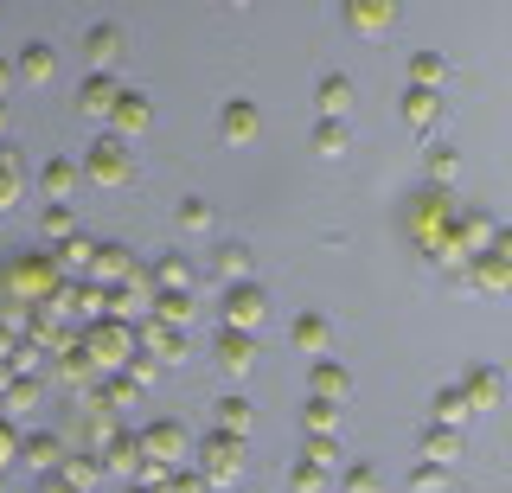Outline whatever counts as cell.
Returning <instances> with one entry per match:
<instances>
[{
	"label": "cell",
	"mask_w": 512,
	"mask_h": 493,
	"mask_svg": "<svg viewBox=\"0 0 512 493\" xmlns=\"http://www.w3.org/2000/svg\"><path fill=\"white\" fill-rule=\"evenodd\" d=\"M0 276H7V289L20 295V301H32V308H52L58 289H64L52 250H20V257H7V269H0Z\"/></svg>",
	"instance_id": "cell-1"
},
{
	"label": "cell",
	"mask_w": 512,
	"mask_h": 493,
	"mask_svg": "<svg viewBox=\"0 0 512 493\" xmlns=\"http://www.w3.org/2000/svg\"><path fill=\"white\" fill-rule=\"evenodd\" d=\"M77 346L90 353L96 372H122L128 353H135V327L128 321H109V314H96V321H84V333H77Z\"/></svg>",
	"instance_id": "cell-2"
},
{
	"label": "cell",
	"mask_w": 512,
	"mask_h": 493,
	"mask_svg": "<svg viewBox=\"0 0 512 493\" xmlns=\"http://www.w3.org/2000/svg\"><path fill=\"white\" fill-rule=\"evenodd\" d=\"M77 173H84V186H128L135 180V154L116 135H90V148L77 154Z\"/></svg>",
	"instance_id": "cell-3"
},
{
	"label": "cell",
	"mask_w": 512,
	"mask_h": 493,
	"mask_svg": "<svg viewBox=\"0 0 512 493\" xmlns=\"http://www.w3.org/2000/svg\"><path fill=\"white\" fill-rule=\"evenodd\" d=\"M244 455H250L244 436H231V429H212V436L199 442V461H192V468L212 481V493H231L237 474H244Z\"/></svg>",
	"instance_id": "cell-4"
},
{
	"label": "cell",
	"mask_w": 512,
	"mask_h": 493,
	"mask_svg": "<svg viewBox=\"0 0 512 493\" xmlns=\"http://www.w3.org/2000/svg\"><path fill=\"white\" fill-rule=\"evenodd\" d=\"M135 436H141V455H148L154 468H186V455H192V429H186L180 417H154V423H141Z\"/></svg>",
	"instance_id": "cell-5"
},
{
	"label": "cell",
	"mask_w": 512,
	"mask_h": 493,
	"mask_svg": "<svg viewBox=\"0 0 512 493\" xmlns=\"http://www.w3.org/2000/svg\"><path fill=\"white\" fill-rule=\"evenodd\" d=\"M128 58V33H122V20H90L84 26V65L96 77H116V65Z\"/></svg>",
	"instance_id": "cell-6"
},
{
	"label": "cell",
	"mask_w": 512,
	"mask_h": 493,
	"mask_svg": "<svg viewBox=\"0 0 512 493\" xmlns=\"http://www.w3.org/2000/svg\"><path fill=\"white\" fill-rule=\"evenodd\" d=\"M263 321H269V289L263 282H231V289H224V327L263 333Z\"/></svg>",
	"instance_id": "cell-7"
},
{
	"label": "cell",
	"mask_w": 512,
	"mask_h": 493,
	"mask_svg": "<svg viewBox=\"0 0 512 493\" xmlns=\"http://www.w3.org/2000/svg\"><path fill=\"white\" fill-rule=\"evenodd\" d=\"M340 20H346L352 39H391L397 33V7L391 0H346Z\"/></svg>",
	"instance_id": "cell-8"
},
{
	"label": "cell",
	"mask_w": 512,
	"mask_h": 493,
	"mask_svg": "<svg viewBox=\"0 0 512 493\" xmlns=\"http://www.w3.org/2000/svg\"><path fill=\"white\" fill-rule=\"evenodd\" d=\"M205 269H212V282H224V289H231V282H256V250L244 237H218Z\"/></svg>",
	"instance_id": "cell-9"
},
{
	"label": "cell",
	"mask_w": 512,
	"mask_h": 493,
	"mask_svg": "<svg viewBox=\"0 0 512 493\" xmlns=\"http://www.w3.org/2000/svg\"><path fill=\"white\" fill-rule=\"evenodd\" d=\"M148 129H154V103L141 97V90H128V84H122V97H116V109H109L103 135H116V141H135V135H148Z\"/></svg>",
	"instance_id": "cell-10"
},
{
	"label": "cell",
	"mask_w": 512,
	"mask_h": 493,
	"mask_svg": "<svg viewBox=\"0 0 512 493\" xmlns=\"http://www.w3.org/2000/svg\"><path fill=\"white\" fill-rule=\"evenodd\" d=\"M212 365H218L224 378H244V372H256V333L218 327V333H212Z\"/></svg>",
	"instance_id": "cell-11"
},
{
	"label": "cell",
	"mask_w": 512,
	"mask_h": 493,
	"mask_svg": "<svg viewBox=\"0 0 512 493\" xmlns=\"http://www.w3.org/2000/svg\"><path fill=\"white\" fill-rule=\"evenodd\" d=\"M135 346H141V353H154V365H186L192 359V333L160 327V321H141L135 327Z\"/></svg>",
	"instance_id": "cell-12"
},
{
	"label": "cell",
	"mask_w": 512,
	"mask_h": 493,
	"mask_svg": "<svg viewBox=\"0 0 512 493\" xmlns=\"http://www.w3.org/2000/svg\"><path fill=\"white\" fill-rule=\"evenodd\" d=\"M256 135H263V109H256L250 97H231L218 109V141L224 148H250Z\"/></svg>",
	"instance_id": "cell-13"
},
{
	"label": "cell",
	"mask_w": 512,
	"mask_h": 493,
	"mask_svg": "<svg viewBox=\"0 0 512 493\" xmlns=\"http://www.w3.org/2000/svg\"><path fill=\"white\" fill-rule=\"evenodd\" d=\"M288 346H295L301 359H327L333 353V321L320 308H301L295 321H288Z\"/></svg>",
	"instance_id": "cell-14"
},
{
	"label": "cell",
	"mask_w": 512,
	"mask_h": 493,
	"mask_svg": "<svg viewBox=\"0 0 512 493\" xmlns=\"http://www.w3.org/2000/svg\"><path fill=\"white\" fill-rule=\"evenodd\" d=\"M352 103H359V90H352L346 71H327V77L314 84V122H346Z\"/></svg>",
	"instance_id": "cell-15"
},
{
	"label": "cell",
	"mask_w": 512,
	"mask_h": 493,
	"mask_svg": "<svg viewBox=\"0 0 512 493\" xmlns=\"http://www.w3.org/2000/svg\"><path fill=\"white\" fill-rule=\"evenodd\" d=\"M64 449H71V442H64L58 429H20V455H13V461H26L32 474H58Z\"/></svg>",
	"instance_id": "cell-16"
},
{
	"label": "cell",
	"mask_w": 512,
	"mask_h": 493,
	"mask_svg": "<svg viewBox=\"0 0 512 493\" xmlns=\"http://www.w3.org/2000/svg\"><path fill=\"white\" fill-rule=\"evenodd\" d=\"M461 397H468V410H474V417L500 410V404H506V372H500V365H474V372L461 378Z\"/></svg>",
	"instance_id": "cell-17"
},
{
	"label": "cell",
	"mask_w": 512,
	"mask_h": 493,
	"mask_svg": "<svg viewBox=\"0 0 512 493\" xmlns=\"http://www.w3.org/2000/svg\"><path fill=\"white\" fill-rule=\"evenodd\" d=\"M397 116H404L410 135H436V129H442V90H410V84H404Z\"/></svg>",
	"instance_id": "cell-18"
},
{
	"label": "cell",
	"mask_w": 512,
	"mask_h": 493,
	"mask_svg": "<svg viewBox=\"0 0 512 493\" xmlns=\"http://www.w3.org/2000/svg\"><path fill=\"white\" fill-rule=\"evenodd\" d=\"M13 77H20L26 90H52V77H58V52L45 39H26L20 45V58H13Z\"/></svg>",
	"instance_id": "cell-19"
},
{
	"label": "cell",
	"mask_w": 512,
	"mask_h": 493,
	"mask_svg": "<svg viewBox=\"0 0 512 493\" xmlns=\"http://www.w3.org/2000/svg\"><path fill=\"white\" fill-rule=\"evenodd\" d=\"M32 180H39L45 205H71V199H77V186H84V173H77V161H71V154H52V161H45L39 173H32Z\"/></svg>",
	"instance_id": "cell-20"
},
{
	"label": "cell",
	"mask_w": 512,
	"mask_h": 493,
	"mask_svg": "<svg viewBox=\"0 0 512 493\" xmlns=\"http://www.w3.org/2000/svg\"><path fill=\"white\" fill-rule=\"evenodd\" d=\"M135 250L122 244V237H109V244H96V263H90V282H103V289H116V282L135 276Z\"/></svg>",
	"instance_id": "cell-21"
},
{
	"label": "cell",
	"mask_w": 512,
	"mask_h": 493,
	"mask_svg": "<svg viewBox=\"0 0 512 493\" xmlns=\"http://www.w3.org/2000/svg\"><path fill=\"white\" fill-rule=\"evenodd\" d=\"M26 180H32V167H26L20 141H0V212H13L26 199Z\"/></svg>",
	"instance_id": "cell-22"
},
{
	"label": "cell",
	"mask_w": 512,
	"mask_h": 493,
	"mask_svg": "<svg viewBox=\"0 0 512 493\" xmlns=\"http://www.w3.org/2000/svg\"><path fill=\"white\" fill-rule=\"evenodd\" d=\"M148 308H154L148 321L192 333V314H199V295H186V289H154V295H148Z\"/></svg>",
	"instance_id": "cell-23"
},
{
	"label": "cell",
	"mask_w": 512,
	"mask_h": 493,
	"mask_svg": "<svg viewBox=\"0 0 512 493\" xmlns=\"http://www.w3.org/2000/svg\"><path fill=\"white\" fill-rule=\"evenodd\" d=\"M135 404H141V391L128 385L122 372H103V378L84 391V410H116V417H122V410H135Z\"/></svg>",
	"instance_id": "cell-24"
},
{
	"label": "cell",
	"mask_w": 512,
	"mask_h": 493,
	"mask_svg": "<svg viewBox=\"0 0 512 493\" xmlns=\"http://www.w3.org/2000/svg\"><path fill=\"white\" fill-rule=\"evenodd\" d=\"M461 449H468V436H461V429H442V423H429L423 436H416V461H436V468H455Z\"/></svg>",
	"instance_id": "cell-25"
},
{
	"label": "cell",
	"mask_w": 512,
	"mask_h": 493,
	"mask_svg": "<svg viewBox=\"0 0 512 493\" xmlns=\"http://www.w3.org/2000/svg\"><path fill=\"white\" fill-rule=\"evenodd\" d=\"M423 180H429V193H448V186L461 180V148L455 141H429L423 148Z\"/></svg>",
	"instance_id": "cell-26"
},
{
	"label": "cell",
	"mask_w": 512,
	"mask_h": 493,
	"mask_svg": "<svg viewBox=\"0 0 512 493\" xmlns=\"http://www.w3.org/2000/svg\"><path fill=\"white\" fill-rule=\"evenodd\" d=\"M96 461H103L109 474H128V481H135L148 455H141V436H135V429H116V436H109L103 449H96Z\"/></svg>",
	"instance_id": "cell-27"
},
{
	"label": "cell",
	"mask_w": 512,
	"mask_h": 493,
	"mask_svg": "<svg viewBox=\"0 0 512 493\" xmlns=\"http://www.w3.org/2000/svg\"><path fill=\"white\" fill-rule=\"evenodd\" d=\"M308 397H327V404H346L352 397V372L340 359H314L308 365Z\"/></svg>",
	"instance_id": "cell-28"
},
{
	"label": "cell",
	"mask_w": 512,
	"mask_h": 493,
	"mask_svg": "<svg viewBox=\"0 0 512 493\" xmlns=\"http://www.w3.org/2000/svg\"><path fill=\"white\" fill-rule=\"evenodd\" d=\"M116 97H122V84L116 77H84L77 84V116H90V122H109V109H116Z\"/></svg>",
	"instance_id": "cell-29"
},
{
	"label": "cell",
	"mask_w": 512,
	"mask_h": 493,
	"mask_svg": "<svg viewBox=\"0 0 512 493\" xmlns=\"http://www.w3.org/2000/svg\"><path fill=\"white\" fill-rule=\"evenodd\" d=\"M148 282H154V289H186V295H192L199 269H192V257H186V250H160V257L148 263Z\"/></svg>",
	"instance_id": "cell-30"
},
{
	"label": "cell",
	"mask_w": 512,
	"mask_h": 493,
	"mask_svg": "<svg viewBox=\"0 0 512 493\" xmlns=\"http://www.w3.org/2000/svg\"><path fill=\"white\" fill-rule=\"evenodd\" d=\"M52 263H58V276L64 282H77V276H90V263H96V237H64V244H52Z\"/></svg>",
	"instance_id": "cell-31"
},
{
	"label": "cell",
	"mask_w": 512,
	"mask_h": 493,
	"mask_svg": "<svg viewBox=\"0 0 512 493\" xmlns=\"http://www.w3.org/2000/svg\"><path fill=\"white\" fill-rule=\"evenodd\" d=\"M173 231H180V237H212V231H218V212H212V199L186 193L180 205H173Z\"/></svg>",
	"instance_id": "cell-32"
},
{
	"label": "cell",
	"mask_w": 512,
	"mask_h": 493,
	"mask_svg": "<svg viewBox=\"0 0 512 493\" xmlns=\"http://www.w3.org/2000/svg\"><path fill=\"white\" fill-rule=\"evenodd\" d=\"M58 481H64V487H77V493H96V481H103V461H96V449H64Z\"/></svg>",
	"instance_id": "cell-33"
},
{
	"label": "cell",
	"mask_w": 512,
	"mask_h": 493,
	"mask_svg": "<svg viewBox=\"0 0 512 493\" xmlns=\"http://www.w3.org/2000/svg\"><path fill=\"white\" fill-rule=\"evenodd\" d=\"M212 429H231V436H250L256 429V404L244 391H224L218 404H212Z\"/></svg>",
	"instance_id": "cell-34"
},
{
	"label": "cell",
	"mask_w": 512,
	"mask_h": 493,
	"mask_svg": "<svg viewBox=\"0 0 512 493\" xmlns=\"http://www.w3.org/2000/svg\"><path fill=\"white\" fill-rule=\"evenodd\" d=\"M45 391H52L45 378H7V391H0V417L20 423L26 410H39V397H45Z\"/></svg>",
	"instance_id": "cell-35"
},
{
	"label": "cell",
	"mask_w": 512,
	"mask_h": 493,
	"mask_svg": "<svg viewBox=\"0 0 512 493\" xmlns=\"http://www.w3.org/2000/svg\"><path fill=\"white\" fill-rule=\"evenodd\" d=\"M468 397H461V385H442L436 397H429V423H442V429H461V436H468Z\"/></svg>",
	"instance_id": "cell-36"
},
{
	"label": "cell",
	"mask_w": 512,
	"mask_h": 493,
	"mask_svg": "<svg viewBox=\"0 0 512 493\" xmlns=\"http://www.w3.org/2000/svg\"><path fill=\"white\" fill-rule=\"evenodd\" d=\"M404 84H410V90H442V84H448V58H442V52H410Z\"/></svg>",
	"instance_id": "cell-37"
},
{
	"label": "cell",
	"mask_w": 512,
	"mask_h": 493,
	"mask_svg": "<svg viewBox=\"0 0 512 493\" xmlns=\"http://www.w3.org/2000/svg\"><path fill=\"white\" fill-rule=\"evenodd\" d=\"M308 148L320 154V161H346V154H352V122H314Z\"/></svg>",
	"instance_id": "cell-38"
},
{
	"label": "cell",
	"mask_w": 512,
	"mask_h": 493,
	"mask_svg": "<svg viewBox=\"0 0 512 493\" xmlns=\"http://www.w3.org/2000/svg\"><path fill=\"white\" fill-rule=\"evenodd\" d=\"M340 410H346V404L308 397V404H301V436H340Z\"/></svg>",
	"instance_id": "cell-39"
},
{
	"label": "cell",
	"mask_w": 512,
	"mask_h": 493,
	"mask_svg": "<svg viewBox=\"0 0 512 493\" xmlns=\"http://www.w3.org/2000/svg\"><path fill=\"white\" fill-rule=\"evenodd\" d=\"M39 237H45V250L77 237V205H39Z\"/></svg>",
	"instance_id": "cell-40"
},
{
	"label": "cell",
	"mask_w": 512,
	"mask_h": 493,
	"mask_svg": "<svg viewBox=\"0 0 512 493\" xmlns=\"http://www.w3.org/2000/svg\"><path fill=\"white\" fill-rule=\"evenodd\" d=\"M333 487H340V493H384V468H378V461H346Z\"/></svg>",
	"instance_id": "cell-41"
},
{
	"label": "cell",
	"mask_w": 512,
	"mask_h": 493,
	"mask_svg": "<svg viewBox=\"0 0 512 493\" xmlns=\"http://www.w3.org/2000/svg\"><path fill=\"white\" fill-rule=\"evenodd\" d=\"M288 493H333V468H314V461H288Z\"/></svg>",
	"instance_id": "cell-42"
},
{
	"label": "cell",
	"mask_w": 512,
	"mask_h": 493,
	"mask_svg": "<svg viewBox=\"0 0 512 493\" xmlns=\"http://www.w3.org/2000/svg\"><path fill=\"white\" fill-rule=\"evenodd\" d=\"M58 372L64 378H71V385H96V378H103V372H96V365H90V353H84V346H64V353H58Z\"/></svg>",
	"instance_id": "cell-43"
},
{
	"label": "cell",
	"mask_w": 512,
	"mask_h": 493,
	"mask_svg": "<svg viewBox=\"0 0 512 493\" xmlns=\"http://www.w3.org/2000/svg\"><path fill=\"white\" fill-rule=\"evenodd\" d=\"M301 461H314V468H340V436H301Z\"/></svg>",
	"instance_id": "cell-44"
},
{
	"label": "cell",
	"mask_w": 512,
	"mask_h": 493,
	"mask_svg": "<svg viewBox=\"0 0 512 493\" xmlns=\"http://www.w3.org/2000/svg\"><path fill=\"white\" fill-rule=\"evenodd\" d=\"M410 493H448V468H436V461H416V468H410Z\"/></svg>",
	"instance_id": "cell-45"
},
{
	"label": "cell",
	"mask_w": 512,
	"mask_h": 493,
	"mask_svg": "<svg viewBox=\"0 0 512 493\" xmlns=\"http://www.w3.org/2000/svg\"><path fill=\"white\" fill-rule=\"evenodd\" d=\"M160 493H212V481H205L199 468H167V481H160Z\"/></svg>",
	"instance_id": "cell-46"
},
{
	"label": "cell",
	"mask_w": 512,
	"mask_h": 493,
	"mask_svg": "<svg viewBox=\"0 0 512 493\" xmlns=\"http://www.w3.org/2000/svg\"><path fill=\"white\" fill-rule=\"evenodd\" d=\"M20 455V423L13 417H0V474H7V461Z\"/></svg>",
	"instance_id": "cell-47"
},
{
	"label": "cell",
	"mask_w": 512,
	"mask_h": 493,
	"mask_svg": "<svg viewBox=\"0 0 512 493\" xmlns=\"http://www.w3.org/2000/svg\"><path fill=\"white\" fill-rule=\"evenodd\" d=\"M13 346H20V327H13V321H0V365H7Z\"/></svg>",
	"instance_id": "cell-48"
},
{
	"label": "cell",
	"mask_w": 512,
	"mask_h": 493,
	"mask_svg": "<svg viewBox=\"0 0 512 493\" xmlns=\"http://www.w3.org/2000/svg\"><path fill=\"white\" fill-rule=\"evenodd\" d=\"M20 84V77H13V58H0V103H7V90Z\"/></svg>",
	"instance_id": "cell-49"
},
{
	"label": "cell",
	"mask_w": 512,
	"mask_h": 493,
	"mask_svg": "<svg viewBox=\"0 0 512 493\" xmlns=\"http://www.w3.org/2000/svg\"><path fill=\"white\" fill-rule=\"evenodd\" d=\"M32 493H77V487H64L58 474H39V487H32Z\"/></svg>",
	"instance_id": "cell-50"
},
{
	"label": "cell",
	"mask_w": 512,
	"mask_h": 493,
	"mask_svg": "<svg viewBox=\"0 0 512 493\" xmlns=\"http://www.w3.org/2000/svg\"><path fill=\"white\" fill-rule=\"evenodd\" d=\"M7 129H13V109H7V103H0V135H7Z\"/></svg>",
	"instance_id": "cell-51"
},
{
	"label": "cell",
	"mask_w": 512,
	"mask_h": 493,
	"mask_svg": "<svg viewBox=\"0 0 512 493\" xmlns=\"http://www.w3.org/2000/svg\"><path fill=\"white\" fill-rule=\"evenodd\" d=\"M0 493H7V474H0Z\"/></svg>",
	"instance_id": "cell-52"
},
{
	"label": "cell",
	"mask_w": 512,
	"mask_h": 493,
	"mask_svg": "<svg viewBox=\"0 0 512 493\" xmlns=\"http://www.w3.org/2000/svg\"><path fill=\"white\" fill-rule=\"evenodd\" d=\"M0 391H7V372H0Z\"/></svg>",
	"instance_id": "cell-53"
},
{
	"label": "cell",
	"mask_w": 512,
	"mask_h": 493,
	"mask_svg": "<svg viewBox=\"0 0 512 493\" xmlns=\"http://www.w3.org/2000/svg\"><path fill=\"white\" fill-rule=\"evenodd\" d=\"M128 493H148V487H128Z\"/></svg>",
	"instance_id": "cell-54"
}]
</instances>
